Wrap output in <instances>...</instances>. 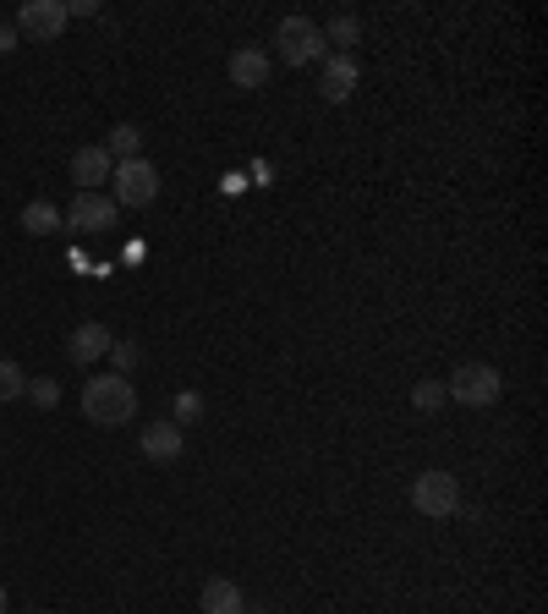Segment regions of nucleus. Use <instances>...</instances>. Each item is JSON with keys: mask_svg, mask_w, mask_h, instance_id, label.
<instances>
[{"mask_svg": "<svg viewBox=\"0 0 548 614\" xmlns=\"http://www.w3.org/2000/svg\"><path fill=\"white\" fill-rule=\"evenodd\" d=\"M82 417H88L94 428H121V422H133L137 417L133 379H121V373H99V379H88V384H82Z\"/></svg>", "mask_w": 548, "mask_h": 614, "instance_id": "nucleus-1", "label": "nucleus"}, {"mask_svg": "<svg viewBox=\"0 0 548 614\" xmlns=\"http://www.w3.org/2000/svg\"><path fill=\"white\" fill-rule=\"evenodd\" d=\"M411 510L428 516V522H450L461 510V483L450 478L444 467H428L411 478Z\"/></svg>", "mask_w": 548, "mask_h": 614, "instance_id": "nucleus-2", "label": "nucleus"}, {"mask_svg": "<svg viewBox=\"0 0 548 614\" xmlns=\"http://www.w3.org/2000/svg\"><path fill=\"white\" fill-rule=\"evenodd\" d=\"M274 45H280V61L285 67H313V61L330 56V45H324V33H319L313 17H280Z\"/></svg>", "mask_w": 548, "mask_h": 614, "instance_id": "nucleus-3", "label": "nucleus"}, {"mask_svg": "<svg viewBox=\"0 0 548 614\" xmlns=\"http://www.w3.org/2000/svg\"><path fill=\"white\" fill-rule=\"evenodd\" d=\"M505 396V379H499V368H488V362H461L456 373H450V384H444V401H461V407H493Z\"/></svg>", "mask_w": 548, "mask_h": 614, "instance_id": "nucleus-4", "label": "nucleus"}, {"mask_svg": "<svg viewBox=\"0 0 548 614\" xmlns=\"http://www.w3.org/2000/svg\"><path fill=\"white\" fill-rule=\"evenodd\" d=\"M110 198L116 208H148L159 198V170H154V159H121L116 170H110Z\"/></svg>", "mask_w": 548, "mask_h": 614, "instance_id": "nucleus-5", "label": "nucleus"}, {"mask_svg": "<svg viewBox=\"0 0 548 614\" xmlns=\"http://www.w3.org/2000/svg\"><path fill=\"white\" fill-rule=\"evenodd\" d=\"M67 6L61 0H22L17 6V39H33V45H56L67 33Z\"/></svg>", "mask_w": 548, "mask_h": 614, "instance_id": "nucleus-6", "label": "nucleus"}, {"mask_svg": "<svg viewBox=\"0 0 548 614\" xmlns=\"http://www.w3.org/2000/svg\"><path fill=\"white\" fill-rule=\"evenodd\" d=\"M116 198L110 193H77L71 198V208L61 214V225H71V231H82V236H105L110 225H116Z\"/></svg>", "mask_w": 548, "mask_h": 614, "instance_id": "nucleus-7", "label": "nucleus"}, {"mask_svg": "<svg viewBox=\"0 0 548 614\" xmlns=\"http://www.w3.org/2000/svg\"><path fill=\"white\" fill-rule=\"evenodd\" d=\"M110 170H116V159L105 154V143H88V148L71 154V182H77V193H99V187L110 182Z\"/></svg>", "mask_w": 548, "mask_h": 614, "instance_id": "nucleus-8", "label": "nucleus"}, {"mask_svg": "<svg viewBox=\"0 0 548 614\" xmlns=\"http://www.w3.org/2000/svg\"><path fill=\"white\" fill-rule=\"evenodd\" d=\"M137 445H143L148 461H176V456L187 450V428H176V422H148Z\"/></svg>", "mask_w": 548, "mask_h": 614, "instance_id": "nucleus-9", "label": "nucleus"}, {"mask_svg": "<svg viewBox=\"0 0 548 614\" xmlns=\"http://www.w3.org/2000/svg\"><path fill=\"white\" fill-rule=\"evenodd\" d=\"M356 61L351 56H324V82H319V94L330 99V105H345L351 94H356Z\"/></svg>", "mask_w": 548, "mask_h": 614, "instance_id": "nucleus-10", "label": "nucleus"}, {"mask_svg": "<svg viewBox=\"0 0 548 614\" xmlns=\"http://www.w3.org/2000/svg\"><path fill=\"white\" fill-rule=\"evenodd\" d=\"M270 71H274V61L264 56V50H253V45H242V50L231 56V82H236V88H247V94H253V88H264V82H270Z\"/></svg>", "mask_w": 548, "mask_h": 614, "instance_id": "nucleus-11", "label": "nucleus"}, {"mask_svg": "<svg viewBox=\"0 0 548 614\" xmlns=\"http://www.w3.org/2000/svg\"><path fill=\"white\" fill-rule=\"evenodd\" d=\"M110 345H116V335L105 324H77L67 341V357L71 362H99V357H110Z\"/></svg>", "mask_w": 548, "mask_h": 614, "instance_id": "nucleus-12", "label": "nucleus"}, {"mask_svg": "<svg viewBox=\"0 0 548 614\" xmlns=\"http://www.w3.org/2000/svg\"><path fill=\"white\" fill-rule=\"evenodd\" d=\"M198 604H204V614H247V598H242V587H236L231 576H214V582H204Z\"/></svg>", "mask_w": 548, "mask_h": 614, "instance_id": "nucleus-13", "label": "nucleus"}, {"mask_svg": "<svg viewBox=\"0 0 548 614\" xmlns=\"http://www.w3.org/2000/svg\"><path fill=\"white\" fill-rule=\"evenodd\" d=\"M22 231H28V236H50V231H61V208L50 204V198H33V204L22 208Z\"/></svg>", "mask_w": 548, "mask_h": 614, "instance_id": "nucleus-14", "label": "nucleus"}, {"mask_svg": "<svg viewBox=\"0 0 548 614\" xmlns=\"http://www.w3.org/2000/svg\"><path fill=\"white\" fill-rule=\"evenodd\" d=\"M319 33H324V45H335L330 56H351V45L362 39V22H356V17H330Z\"/></svg>", "mask_w": 548, "mask_h": 614, "instance_id": "nucleus-15", "label": "nucleus"}, {"mask_svg": "<svg viewBox=\"0 0 548 614\" xmlns=\"http://www.w3.org/2000/svg\"><path fill=\"white\" fill-rule=\"evenodd\" d=\"M137 148H143V133H137L133 121H121V127H110V137H105V154L121 165V159H137Z\"/></svg>", "mask_w": 548, "mask_h": 614, "instance_id": "nucleus-16", "label": "nucleus"}, {"mask_svg": "<svg viewBox=\"0 0 548 614\" xmlns=\"http://www.w3.org/2000/svg\"><path fill=\"white\" fill-rule=\"evenodd\" d=\"M22 396H28V373H22L11 357H0V407H6V401H22Z\"/></svg>", "mask_w": 548, "mask_h": 614, "instance_id": "nucleus-17", "label": "nucleus"}, {"mask_svg": "<svg viewBox=\"0 0 548 614\" xmlns=\"http://www.w3.org/2000/svg\"><path fill=\"white\" fill-rule=\"evenodd\" d=\"M28 401L39 411H56L61 407V384H56V379H33V384H28Z\"/></svg>", "mask_w": 548, "mask_h": 614, "instance_id": "nucleus-18", "label": "nucleus"}, {"mask_svg": "<svg viewBox=\"0 0 548 614\" xmlns=\"http://www.w3.org/2000/svg\"><path fill=\"white\" fill-rule=\"evenodd\" d=\"M411 407H417V411H439V407H444V384H439V379H422V384L411 390Z\"/></svg>", "mask_w": 548, "mask_h": 614, "instance_id": "nucleus-19", "label": "nucleus"}, {"mask_svg": "<svg viewBox=\"0 0 548 614\" xmlns=\"http://www.w3.org/2000/svg\"><path fill=\"white\" fill-rule=\"evenodd\" d=\"M204 417V396L198 390H182L176 396V428H187V422H198Z\"/></svg>", "mask_w": 548, "mask_h": 614, "instance_id": "nucleus-20", "label": "nucleus"}, {"mask_svg": "<svg viewBox=\"0 0 548 614\" xmlns=\"http://www.w3.org/2000/svg\"><path fill=\"white\" fill-rule=\"evenodd\" d=\"M137 357H143V351H137L133 341H116V345H110V373H121V379H127V373L137 368Z\"/></svg>", "mask_w": 548, "mask_h": 614, "instance_id": "nucleus-21", "label": "nucleus"}, {"mask_svg": "<svg viewBox=\"0 0 548 614\" xmlns=\"http://www.w3.org/2000/svg\"><path fill=\"white\" fill-rule=\"evenodd\" d=\"M67 17H99V0H71Z\"/></svg>", "mask_w": 548, "mask_h": 614, "instance_id": "nucleus-22", "label": "nucleus"}, {"mask_svg": "<svg viewBox=\"0 0 548 614\" xmlns=\"http://www.w3.org/2000/svg\"><path fill=\"white\" fill-rule=\"evenodd\" d=\"M17 45H22V39H17V28H6V22H0V56H11Z\"/></svg>", "mask_w": 548, "mask_h": 614, "instance_id": "nucleus-23", "label": "nucleus"}, {"mask_svg": "<svg viewBox=\"0 0 548 614\" xmlns=\"http://www.w3.org/2000/svg\"><path fill=\"white\" fill-rule=\"evenodd\" d=\"M6 604H11V598H6V587H0V614H6Z\"/></svg>", "mask_w": 548, "mask_h": 614, "instance_id": "nucleus-24", "label": "nucleus"}, {"mask_svg": "<svg viewBox=\"0 0 548 614\" xmlns=\"http://www.w3.org/2000/svg\"><path fill=\"white\" fill-rule=\"evenodd\" d=\"M33 614H50V610H33Z\"/></svg>", "mask_w": 548, "mask_h": 614, "instance_id": "nucleus-25", "label": "nucleus"}]
</instances>
